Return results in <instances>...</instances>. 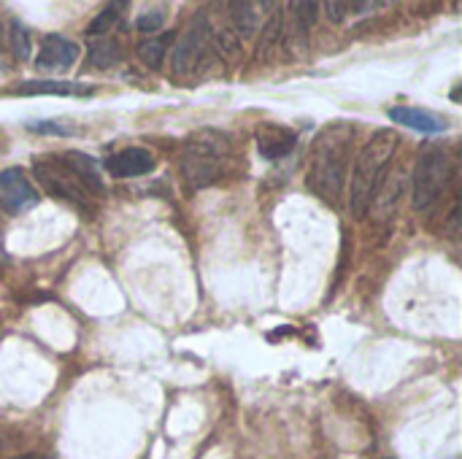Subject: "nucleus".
<instances>
[{"label": "nucleus", "mask_w": 462, "mask_h": 459, "mask_svg": "<svg viewBox=\"0 0 462 459\" xmlns=\"http://www.w3.org/2000/svg\"><path fill=\"white\" fill-rule=\"evenodd\" d=\"M355 138H357V127L352 122L338 119L325 124L311 143L306 184L328 206H338L341 200V192L346 187V173L352 165Z\"/></svg>", "instance_id": "obj_1"}, {"label": "nucleus", "mask_w": 462, "mask_h": 459, "mask_svg": "<svg viewBox=\"0 0 462 459\" xmlns=\"http://www.w3.org/2000/svg\"><path fill=\"white\" fill-rule=\"evenodd\" d=\"M401 135L390 127L376 130L360 149L355 168H352V184H349V211L355 219H365L371 200L382 184V179L387 176L390 160L401 146Z\"/></svg>", "instance_id": "obj_2"}, {"label": "nucleus", "mask_w": 462, "mask_h": 459, "mask_svg": "<svg viewBox=\"0 0 462 459\" xmlns=\"http://www.w3.org/2000/svg\"><path fill=\"white\" fill-rule=\"evenodd\" d=\"M230 160V138L219 130H198L187 138L181 149V173L192 189H206L217 184Z\"/></svg>", "instance_id": "obj_3"}, {"label": "nucleus", "mask_w": 462, "mask_h": 459, "mask_svg": "<svg viewBox=\"0 0 462 459\" xmlns=\"http://www.w3.org/2000/svg\"><path fill=\"white\" fill-rule=\"evenodd\" d=\"M455 173V157L444 143H428L417 157L414 170V208L428 211L449 187Z\"/></svg>", "instance_id": "obj_4"}, {"label": "nucleus", "mask_w": 462, "mask_h": 459, "mask_svg": "<svg viewBox=\"0 0 462 459\" xmlns=\"http://www.w3.org/2000/svg\"><path fill=\"white\" fill-rule=\"evenodd\" d=\"M32 176L38 179L41 187H46L49 195L70 203V206H79V208H89L92 200H89V192L79 184V179L68 170V165L62 162V157H49V160H38L32 165Z\"/></svg>", "instance_id": "obj_5"}, {"label": "nucleus", "mask_w": 462, "mask_h": 459, "mask_svg": "<svg viewBox=\"0 0 462 459\" xmlns=\"http://www.w3.org/2000/svg\"><path fill=\"white\" fill-rule=\"evenodd\" d=\"M211 22L203 11L195 14V19L189 22L187 32L176 41V49H173V76H189L198 62L203 60V51L208 49L211 43Z\"/></svg>", "instance_id": "obj_6"}, {"label": "nucleus", "mask_w": 462, "mask_h": 459, "mask_svg": "<svg viewBox=\"0 0 462 459\" xmlns=\"http://www.w3.org/2000/svg\"><path fill=\"white\" fill-rule=\"evenodd\" d=\"M38 200H41V195H38V189L32 187V181L27 179V173L22 168L0 170V206L11 216L38 206Z\"/></svg>", "instance_id": "obj_7"}, {"label": "nucleus", "mask_w": 462, "mask_h": 459, "mask_svg": "<svg viewBox=\"0 0 462 459\" xmlns=\"http://www.w3.org/2000/svg\"><path fill=\"white\" fill-rule=\"evenodd\" d=\"M79 60V43L65 38V35H46L41 41V51L35 57V68L38 70H68L73 68V62Z\"/></svg>", "instance_id": "obj_8"}, {"label": "nucleus", "mask_w": 462, "mask_h": 459, "mask_svg": "<svg viewBox=\"0 0 462 459\" xmlns=\"http://www.w3.org/2000/svg\"><path fill=\"white\" fill-rule=\"evenodd\" d=\"M254 141H257V149H260V154L265 160H282V157H287L295 149L298 135H295V130H290L284 124L263 122L254 130Z\"/></svg>", "instance_id": "obj_9"}, {"label": "nucleus", "mask_w": 462, "mask_h": 459, "mask_svg": "<svg viewBox=\"0 0 462 459\" xmlns=\"http://www.w3.org/2000/svg\"><path fill=\"white\" fill-rule=\"evenodd\" d=\"M157 168L152 151L141 149V146H130V149H122L116 154H111L106 160V170L114 176V179H135V176H149L152 170Z\"/></svg>", "instance_id": "obj_10"}, {"label": "nucleus", "mask_w": 462, "mask_h": 459, "mask_svg": "<svg viewBox=\"0 0 462 459\" xmlns=\"http://www.w3.org/2000/svg\"><path fill=\"white\" fill-rule=\"evenodd\" d=\"M390 119L398 122V124H403V127H409V130L425 133V135H439V133L449 130V124L441 116H436V114H430L425 108H411V106H395V108H390Z\"/></svg>", "instance_id": "obj_11"}, {"label": "nucleus", "mask_w": 462, "mask_h": 459, "mask_svg": "<svg viewBox=\"0 0 462 459\" xmlns=\"http://www.w3.org/2000/svg\"><path fill=\"white\" fill-rule=\"evenodd\" d=\"M60 157L68 165V170L79 179V184L89 192V197L92 195H103V179L97 173V162L89 154H84V151H65Z\"/></svg>", "instance_id": "obj_12"}, {"label": "nucleus", "mask_w": 462, "mask_h": 459, "mask_svg": "<svg viewBox=\"0 0 462 459\" xmlns=\"http://www.w3.org/2000/svg\"><path fill=\"white\" fill-rule=\"evenodd\" d=\"M16 95H92V87L62 81V78H35L19 84Z\"/></svg>", "instance_id": "obj_13"}, {"label": "nucleus", "mask_w": 462, "mask_h": 459, "mask_svg": "<svg viewBox=\"0 0 462 459\" xmlns=\"http://www.w3.org/2000/svg\"><path fill=\"white\" fill-rule=\"evenodd\" d=\"M268 11H271V14H268V19H265V24H263L260 43H257V57H260V60H268L271 51H273V46H276L279 38L284 35V27H282V22H284L282 5H279V3H271Z\"/></svg>", "instance_id": "obj_14"}, {"label": "nucleus", "mask_w": 462, "mask_h": 459, "mask_svg": "<svg viewBox=\"0 0 462 459\" xmlns=\"http://www.w3.org/2000/svg\"><path fill=\"white\" fill-rule=\"evenodd\" d=\"M230 19L236 24V35L238 38H254V32L260 30V5L257 3H230L227 5Z\"/></svg>", "instance_id": "obj_15"}, {"label": "nucleus", "mask_w": 462, "mask_h": 459, "mask_svg": "<svg viewBox=\"0 0 462 459\" xmlns=\"http://www.w3.org/2000/svg\"><path fill=\"white\" fill-rule=\"evenodd\" d=\"M173 35H176V32H162V35H157V38L141 41V43H138V60H141L146 68L160 70L162 62H165V57H168V49H171V43H173Z\"/></svg>", "instance_id": "obj_16"}, {"label": "nucleus", "mask_w": 462, "mask_h": 459, "mask_svg": "<svg viewBox=\"0 0 462 459\" xmlns=\"http://www.w3.org/2000/svg\"><path fill=\"white\" fill-rule=\"evenodd\" d=\"M87 57H89V65L95 68H111L122 60V43L114 38H95L89 43Z\"/></svg>", "instance_id": "obj_17"}, {"label": "nucleus", "mask_w": 462, "mask_h": 459, "mask_svg": "<svg viewBox=\"0 0 462 459\" xmlns=\"http://www.w3.org/2000/svg\"><path fill=\"white\" fill-rule=\"evenodd\" d=\"M290 22H292V35H298L300 41L309 38L317 16H319V3H292L290 5Z\"/></svg>", "instance_id": "obj_18"}, {"label": "nucleus", "mask_w": 462, "mask_h": 459, "mask_svg": "<svg viewBox=\"0 0 462 459\" xmlns=\"http://www.w3.org/2000/svg\"><path fill=\"white\" fill-rule=\"evenodd\" d=\"M122 11H125V3H111V5H106V8L87 24V35H89V38H103V35H108V32L119 24Z\"/></svg>", "instance_id": "obj_19"}, {"label": "nucleus", "mask_w": 462, "mask_h": 459, "mask_svg": "<svg viewBox=\"0 0 462 459\" xmlns=\"http://www.w3.org/2000/svg\"><path fill=\"white\" fill-rule=\"evenodd\" d=\"M8 46H11L14 57H19V60H30V57H32V38H30V30H27L19 19H11V24H8Z\"/></svg>", "instance_id": "obj_20"}, {"label": "nucleus", "mask_w": 462, "mask_h": 459, "mask_svg": "<svg viewBox=\"0 0 462 459\" xmlns=\"http://www.w3.org/2000/svg\"><path fill=\"white\" fill-rule=\"evenodd\" d=\"M27 130L35 135H57V138H70L76 135L73 124L57 122V119H38V122H27Z\"/></svg>", "instance_id": "obj_21"}, {"label": "nucleus", "mask_w": 462, "mask_h": 459, "mask_svg": "<svg viewBox=\"0 0 462 459\" xmlns=\"http://www.w3.org/2000/svg\"><path fill=\"white\" fill-rule=\"evenodd\" d=\"M165 8H149V11H143V14H138V19H135V27L141 30V32H157L162 24H165Z\"/></svg>", "instance_id": "obj_22"}, {"label": "nucleus", "mask_w": 462, "mask_h": 459, "mask_svg": "<svg viewBox=\"0 0 462 459\" xmlns=\"http://www.w3.org/2000/svg\"><path fill=\"white\" fill-rule=\"evenodd\" d=\"M328 19L330 22H344L346 11H349V3H328Z\"/></svg>", "instance_id": "obj_23"}, {"label": "nucleus", "mask_w": 462, "mask_h": 459, "mask_svg": "<svg viewBox=\"0 0 462 459\" xmlns=\"http://www.w3.org/2000/svg\"><path fill=\"white\" fill-rule=\"evenodd\" d=\"M3 43H5V35H3V24H0V57H3Z\"/></svg>", "instance_id": "obj_24"}, {"label": "nucleus", "mask_w": 462, "mask_h": 459, "mask_svg": "<svg viewBox=\"0 0 462 459\" xmlns=\"http://www.w3.org/2000/svg\"><path fill=\"white\" fill-rule=\"evenodd\" d=\"M16 459H43V457H35V454H32V457H16Z\"/></svg>", "instance_id": "obj_25"}]
</instances>
